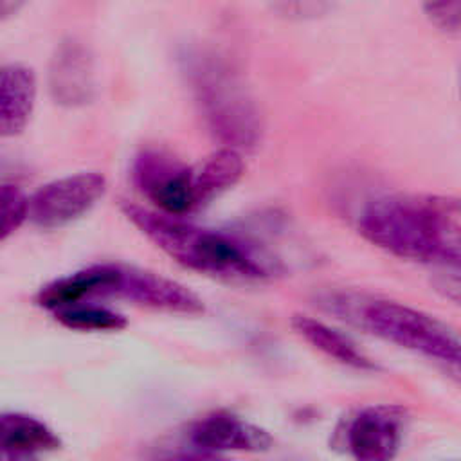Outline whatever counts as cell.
<instances>
[{"label":"cell","instance_id":"6da1fadb","mask_svg":"<svg viewBox=\"0 0 461 461\" xmlns=\"http://www.w3.org/2000/svg\"><path fill=\"white\" fill-rule=\"evenodd\" d=\"M358 232L402 259L457 267L461 258V211L454 196H380L362 211Z\"/></svg>","mask_w":461,"mask_h":461},{"label":"cell","instance_id":"7a4b0ae2","mask_svg":"<svg viewBox=\"0 0 461 461\" xmlns=\"http://www.w3.org/2000/svg\"><path fill=\"white\" fill-rule=\"evenodd\" d=\"M122 212L157 249L184 268L227 281H259L270 276L268 261L230 232L130 202L122 203Z\"/></svg>","mask_w":461,"mask_h":461},{"label":"cell","instance_id":"3957f363","mask_svg":"<svg viewBox=\"0 0 461 461\" xmlns=\"http://www.w3.org/2000/svg\"><path fill=\"white\" fill-rule=\"evenodd\" d=\"M330 310L364 331L443 364H459V339L439 319L398 301L339 294Z\"/></svg>","mask_w":461,"mask_h":461},{"label":"cell","instance_id":"277c9868","mask_svg":"<svg viewBox=\"0 0 461 461\" xmlns=\"http://www.w3.org/2000/svg\"><path fill=\"white\" fill-rule=\"evenodd\" d=\"M194 90L209 128L229 148L252 146L259 137L258 110L243 85L221 65H200L194 70Z\"/></svg>","mask_w":461,"mask_h":461},{"label":"cell","instance_id":"5b68a950","mask_svg":"<svg viewBox=\"0 0 461 461\" xmlns=\"http://www.w3.org/2000/svg\"><path fill=\"white\" fill-rule=\"evenodd\" d=\"M92 270L90 301L117 299L167 313L196 315L203 312V301L185 285L119 263H95Z\"/></svg>","mask_w":461,"mask_h":461},{"label":"cell","instance_id":"8992f818","mask_svg":"<svg viewBox=\"0 0 461 461\" xmlns=\"http://www.w3.org/2000/svg\"><path fill=\"white\" fill-rule=\"evenodd\" d=\"M405 412L398 405H366L349 414L335 441L351 461H394L403 441Z\"/></svg>","mask_w":461,"mask_h":461},{"label":"cell","instance_id":"52a82bcc","mask_svg":"<svg viewBox=\"0 0 461 461\" xmlns=\"http://www.w3.org/2000/svg\"><path fill=\"white\" fill-rule=\"evenodd\" d=\"M133 182L162 214L184 216L198 209L193 166L169 153L144 149L133 162Z\"/></svg>","mask_w":461,"mask_h":461},{"label":"cell","instance_id":"ba28073f","mask_svg":"<svg viewBox=\"0 0 461 461\" xmlns=\"http://www.w3.org/2000/svg\"><path fill=\"white\" fill-rule=\"evenodd\" d=\"M106 178L97 171H81L56 178L29 196L27 220L43 229L68 225L86 214L104 194Z\"/></svg>","mask_w":461,"mask_h":461},{"label":"cell","instance_id":"9c48e42d","mask_svg":"<svg viewBox=\"0 0 461 461\" xmlns=\"http://www.w3.org/2000/svg\"><path fill=\"white\" fill-rule=\"evenodd\" d=\"M185 439L189 448L216 456L265 452L272 447L268 430L230 411H212L200 416L187 427Z\"/></svg>","mask_w":461,"mask_h":461},{"label":"cell","instance_id":"30bf717a","mask_svg":"<svg viewBox=\"0 0 461 461\" xmlns=\"http://www.w3.org/2000/svg\"><path fill=\"white\" fill-rule=\"evenodd\" d=\"M61 447L59 436L27 412H0V461H41Z\"/></svg>","mask_w":461,"mask_h":461},{"label":"cell","instance_id":"8fae6325","mask_svg":"<svg viewBox=\"0 0 461 461\" xmlns=\"http://www.w3.org/2000/svg\"><path fill=\"white\" fill-rule=\"evenodd\" d=\"M36 76L25 65L0 67V137H14L27 126L36 104Z\"/></svg>","mask_w":461,"mask_h":461},{"label":"cell","instance_id":"7c38bea8","mask_svg":"<svg viewBox=\"0 0 461 461\" xmlns=\"http://www.w3.org/2000/svg\"><path fill=\"white\" fill-rule=\"evenodd\" d=\"M50 90L59 103L68 106L83 104L90 99V56L81 43L68 41L58 49L50 68Z\"/></svg>","mask_w":461,"mask_h":461},{"label":"cell","instance_id":"4fadbf2b","mask_svg":"<svg viewBox=\"0 0 461 461\" xmlns=\"http://www.w3.org/2000/svg\"><path fill=\"white\" fill-rule=\"evenodd\" d=\"M292 328L304 342L342 366L358 371L376 367L375 362L348 335L319 319H313L310 315H294Z\"/></svg>","mask_w":461,"mask_h":461},{"label":"cell","instance_id":"5bb4252c","mask_svg":"<svg viewBox=\"0 0 461 461\" xmlns=\"http://www.w3.org/2000/svg\"><path fill=\"white\" fill-rule=\"evenodd\" d=\"M245 173L241 151L223 146L193 166L194 193L198 209L232 189Z\"/></svg>","mask_w":461,"mask_h":461},{"label":"cell","instance_id":"9a60e30c","mask_svg":"<svg viewBox=\"0 0 461 461\" xmlns=\"http://www.w3.org/2000/svg\"><path fill=\"white\" fill-rule=\"evenodd\" d=\"M52 313L61 326L74 331H121L128 326L122 313L94 301L70 304Z\"/></svg>","mask_w":461,"mask_h":461},{"label":"cell","instance_id":"2e32d148","mask_svg":"<svg viewBox=\"0 0 461 461\" xmlns=\"http://www.w3.org/2000/svg\"><path fill=\"white\" fill-rule=\"evenodd\" d=\"M29 196L13 184H0V241L27 220Z\"/></svg>","mask_w":461,"mask_h":461},{"label":"cell","instance_id":"e0dca14e","mask_svg":"<svg viewBox=\"0 0 461 461\" xmlns=\"http://www.w3.org/2000/svg\"><path fill=\"white\" fill-rule=\"evenodd\" d=\"M427 18L443 31L457 32L461 23V2H429L423 5Z\"/></svg>","mask_w":461,"mask_h":461},{"label":"cell","instance_id":"ac0fdd59","mask_svg":"<svg viewBox=\"0 0 461 461\" xmlns=\"http://www.w3.org/2000/svg\"><path fill=\"white\" fill-rule=\"evenodd\" d=\"M157 461H232L223 456L205 454L193 448H180V450H167L157 457Z\"/></svg>","mask_w":461,"mask_h":461},{"label":"cell","instance_id":"d6986e66","mask_svg":"<svg viewBox=\"0 0 461 461\" xmlns=\"http://www.w3.org/2000/svg\"><path fill=\"white\" fill-rule=\"evenodd\" d=\"M22 7H23V4H20V2H4V0H0V22L14 16Z\"/></svg>","mask_w":461,"mask_h":461}]
</instances>
